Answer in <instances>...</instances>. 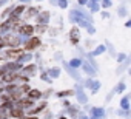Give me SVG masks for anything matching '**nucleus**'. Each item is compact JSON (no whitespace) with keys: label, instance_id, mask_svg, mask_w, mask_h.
<instances>
[{"label":"nucleus","instance_id":"obj_1","mask_svg":"<svg viewBox=\"0 0 131 119\" xmlns=\"http://www.w3.org/2000/svg\"><path fill=\"white\" fill-rule=\"evenodd\" d=\"M20 31H22L23 34H31L34 29H32V26H29V25H25V26H22V28H20Z\"/></svg>","mask_w":131,"mask_h":119},{"label":"nucleus","instance_id":"obj_2","mask_svg":"<svg viewBox=\"0 0 131 119\" xmlns=\"http://www.w3.org/2000/svg\"><path fill=\"white\" fill-rule=\"evenodd\" d=\"M39 43H40V42H39V39H32V40H29V42H28V48H29V49H31V48H36Z\"/></svg>","mask_w":131,"mask_h":119},{"label":"nucleus","instance_id":"obj_3","mask_svg":"<svg viewBox=\"0 0 131 119\" xmlns=\"http://www.w3.org/2000/svg\"><path fill=\"white\" fill-rule=\"evenodd\" d=\"M20 54H22L20 49H17V51H8V57H19Z\"/></svg>","mask_w":131,"mask_h":119},{"label":"nucleus","instance_id":"obj_4","mask_svg":"<svg viewBox=\"0 0 131 119\" xmlns=\"http://www.w3.org/2000/svg\"><path fill=\"white\" fill-rule=\"evenodd\" d=\"M6 42H9V43L16 45V43H17V39H16V37H8V39H6Z\"/></svg>","mask_w":131,"mask_h":119},{"label":"nucleus","instance_id":"obj_5","mask_svg":"<svg viewBox=\"0 0 131 119\" xmlns=\"http://www.w3.org/2000/svg\"><path fill=\"white\" fill-rule=\"evenodd\" d=\"M29 96H31V97H39V96H40V93H39L37 90H34V91H31V93H29Z\"/></svg>","mask_w":131,"mask_h":119},{"label":"nucleus","instance_id":"obj_6","mask_svg":"<svg viewBox=\"0 0 131 119\" xmlns=\"http://www.w3.org/2000/svg\"><path fill=\"white\" fill-rule=\"evenodd\" d=\"M2 45H3V40H2V39H0V46H2Z\"/></svg>","mask_w":131,"mask_h":119},{"label":"nucleus","instance_id":"obj_7","mask_svg":"<svg viewBox=\"0 0 131 119\" xmlns=\"http://www.w3.org/2000/svg\"><path fill=\"white\" fill-rule=\"evenodd\" d=\"M25 119H34V117H25Z\"/></svg>","mask_w":131,"mask_h":119}]
</instances>
